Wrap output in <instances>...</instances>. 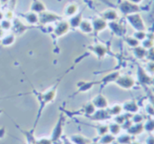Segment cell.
I'll return each instance as SVG.
<instances>
[{
    "label": "cell",
    "instance_id": "cell-1",
    "mask_svg": "<svg viewBox=\"0 0 154 144\" xmlns=\"http://www.w3.org/2000/svg\"><path fill=\"white\" fill-rule=\"evenodd\" d=\"M127 21L136 31H145V24L141 17L138 13L131 14L127 16Z\"/></svg>",
    "mask_w": 154,
    "mask_h": 144
},
{
    "label": "cell",
    "instance_id": "cell-2",
    "mask_svg": "<svg viewBox=\"0 0 154 144\" xmlns=\"http://www.w3.org/2000/svg\"><path fill=\"white\" fill-rule=\"evenodd\" d=\"M120 10L125 14V15H131V14H134V13H138L140 11V8L138 5L136 4H133L128 0H125L123 1L121 6H120Z\"/></svg>",
    "mask_w": 154,
    "mask_h": 144
},
{
    "label": "cell",
    "instance_id": "cell-3",
    "mask_svg": "<svg viewBox=\"0 0 154 144\" xmlns=\"http://www.w3.org/2000/svg\"><path fill=\"white\" fill-rule=\"evenodd\" d=\"M104 17H105L106 19L115 20L116 18H118V14H117L114 10H108V11H105V13H104Z\"/></svg>",
    "mask_w": 154,
    "mask_h": 144
},
{
    "label": "cell",
    "instance_id": "cell-4",
    "mask_svg": "<svg viewBox=\"0 0 154 144\" xmlns=\"http://www.w3.org/2000/svg\"><path fill=\"white\" fill-rule=\"evenodd\" d=\"M128 1H130V2H131V3H133V4H136V5H139L142 0H128Z\"/></svg>",
    "mask_w": 154,
    "mask_h": 144
}]
</instances>
